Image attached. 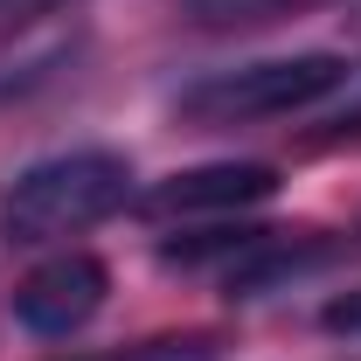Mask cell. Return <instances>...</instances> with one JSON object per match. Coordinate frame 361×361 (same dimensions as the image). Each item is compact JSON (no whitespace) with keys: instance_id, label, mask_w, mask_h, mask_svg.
<instances>
[{"instance_id":"1","label":"cell","mask_w":361,"mask_h":361,"mask_svg":"<svg viewBox=\"0 0 361 361\" xmlns=\"http://www.w3.org/2000/svg\"><path fill=\"white\" fill-rule=\"evenodd\" d=\"M133 160L111 146H77V153H49L35 167L0 188V243L14 250H42V243H70L84 229L111 223L118 209H133Z\"/></svg>"},{"instance_id":"2","label":"cell","mask_w":361,"mask_h":361,"mask_svg":"<svg viewBox=\"0 0 361 361\" xmlns=\"http://www.w3.org/2000/svg\"><path fill=\"white\" fill-rule=\"evenodd\" d=\"M355 84L348 56L334 49H306V56H264V63H236V70H209L195 84L174 90V118L180 126H264V118H292V111H313L326 97Z\"/></svg>"},{"instance_id":"3","label":"cell","mask_w":361,"mask_h":361,"mask_svg":"<svg viewBox=\"0 0 361 361\" xmlns=\"http://www.w3.org/2000/svg\"><path fill=\"white\" fill-rule=\"evenodd\" d=\"M104 292H111V271L97 264L90 250H56L49 264H35L7 292V313H14V326H28L42 341H70L77 326L97 319Z\"/></svg>"},{"instance_id":"4","label":"cell","mask_w":361,"mask_h":361,"mask_svg":"<svg viewBox=\"0 0 361 361\" xmlns=\"http://www.w3.org/2000/svg\"><path fill=\"white\" fill-rule=\"evenodd\" d=\"M278 195V174L257 167V160H216V167H188V174H167L139 195L133 209L146 223H202V216H243Z\"/></svg>"},{"instance_id":"5","label":"cell","mask_w":361,"mask_h":361,"mask_svg":"<svg viewBox=\"0 0 361 361\" xmlns=\"http://www.w3.org/2000/svg\"><path fill=\"white\" fill-rule=\"evenodd\" d=\"M292 7H313V0H188L195 21L229 28V21H271V14H292Z\"/></svg>"},{"instance_id":"6","label":"cell","mask_w":361,"mask_h":361,"mask_svg":"<svg viewBox=\"0 0 361 361\" xmlns=\"http://www.w3.org/2000/svg\"><path fill=\"white\" fill-rule=\"evenodd\" d=\"M97 361H223V341L180 334V341H139V348H126V355H97Z\"/></svg>"},{"instance_id":"7","label":"cell","mask_w":361,"mask_h":361,"mask_svg":"<svg viewBox=\"0 0 361 361\" xmlns=\"http://www.w3.org/2000/svg\"><path fill=\"white\" fill-rule=\"evenodd\" d=\"M319 326H326V334H348V341H361V292L334 299V306L319 313Z\"/></svg>"},{"instance_id":"8","label":"cell","mask_w":361,"mask_h":361,"mask_svg":"<svg viewBox=\"0 0 361 361\" xmlns=\"http://www.w3.org/2000/svg\"><path fill=\"white\" fill-rule=\"evenodd\" d=\"M348 133H361V84H348V97H341V111L326 118V139H348Z\"/></svg>"},{"instance_id":"9","label":"cell","mask_w":361,"mask_h":361,"mask_svg":"<svg viewBox=\"0 0 361 361\" xmlns=\"http://www.w3.org/2000/svg\"><path fill=\"white\" fill-rule=\"evenodd\" d=\"M49 7H63V0H0V21H35Z\"/></svg>"}]
</instances>
